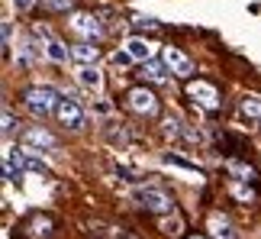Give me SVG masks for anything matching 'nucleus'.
<instances>
[{"label": "nucleus", "mask_w": 261, "mask_h": 239, "mask_svg": "<svg viewBox=\"0 0 261 239\" xmlns=\"http://www.w3.org/2000/svg\"><path fill=\"white\" fill-rule=\"evenodd\" d=\"M58 97H62V94H58L52 84H33V87H26V91H23V104L29 107V113L48 116V113H55Z\"/></svg>", "instance_id": "obj_1"}, {"label": "nucleus", "mask_w": 261, "mask_h": 239, "mask_svg": "<svg viewBox=\"0 0 261 239\" xmlns=\"http://www.w3.org/2000/svg\"><path fill=\"white\" fill-rule=\"evenodd\" d=\"M55 116H58V123L68 126V129H81V126H84V107L77 104L74 97H68V94L58 97V104H55Z\"/></svg>", "instance_id": "obj_2"}, {"label": "nucleus", "mask_w": 261, "mask_h": 239, "mask_svg": "<svg viewBox=\"0 0 261 239\" xmlns=\"http://www.w3.org/2000/svg\"><path fill=\"white\" fill-rule=\"evenodd\" d=\"M136 201L142 204L145 210H152V213H171L174 210V201L165 191H158V187H139V191H136Z\"/></svg>", "instance_id": "obj_3"}, {"label": "nucleus", "mask_w": 261, "mask_h": 239, "mask_svg": "<svg viewBox=\"0 0 261 239\" xmlns=\"http://www.w3.org/2000/svg\"><path fill=\"white\" fill-rule=\"evenodd\" d=\"M187 97H194V104H200L203 110L219 107V91L210 81H187Z\"/></svg>", "instance_id": "obj_4"}, {"label": "nucleus", "mask_w": 261, "mask_h": 239, "mask_svg": "<svg viewBox=\"0 0 261 239\" xmlns=\"http://www.w3.org/2000/svg\"><path fill=\"white\" fill-rule=\"evenodd\" d=\"M126 101H129V107H133L136 113H142V116H155L158 113V101H155V94L148 91V87H133V91L126 94Z\"/></svg>", "instance_id": "obj_5"}, {"label": "nucleus", "mask_w": 261, "mask_h": 239, "mask_svg": "<svg viewBox=\"0 0 261 239\" xmlns=\"http://www.w3.org/2000/svg\"><path fill=\"white\" fill-rule=\"evenodd\" d=\"M162 165L180 172L187 181H203V172H200V165L190 162V158H184V155H177V152H165V155H162Z\"/></svg>", "instance_id": "obj_6"}, {"label": "nucleus", "mask_w": 261, "mask_h": 239, "mask_svg": "<svg viewBox=\"0 0 261 239\" xmlns=\"http://www.w3.org/2000/svg\"><path fill=\"white\" fill-rule=\"evenodd\" d=\"M162 62L171 68V75H177V78H187V75H194V62L180 52V49H174V45H168L165 52H162Z\"/></svg>", "instance_id": "obj_7"}, {"label": "nucleus", "mask_w": 261, "mask_h": 239, "mask_svg": "<svg viewBox=\"0 0 261 239\" xmlns=\"http://www.w3.org/2000/svg\"><path fill=\"white\" fill-rule=\"evenodd\" d=\"M23 149L26 152H42V149H52L55 146V136L48 133V129H42V126H33V129H26L23 133Z\"/></svg>", "instance_id": "obj_8"}, {"label": "nucleus", "mask_w": 261, "mask_h": 239, "mask_svg": "<svg viewBox=\"0 0 261 239\" xmlns=\"http://www.w3.org/2000/svg\"><path fill=\"white\" fill-rule=\"evenodd\" d=\"M36 39H42L45 42V58H52V62H68V55H71V49H65L62 42H58V39L48 33V29H42V26H36Z\"/></svg>", "instance_id": "obj_9"}, {"label": "nucleus", "mask_w": 261, "mask_h": 239, "mask_svg": "<svg viewBox=\"0 0 261 239\" xmlns=\"http://www.w3.org/2000/svg\"><path fill=\"white\" fill-rule=\"evenodd\" d=\"M71 29L77 36H84V39H97L103 33V29H100V19L90 16V13H71Z\"/></svg>", "instance_id": "obj_10"}, {"label": "nucleus", "mask_w": 261, "mask_h": 239, "mask_svg": "<svg viewBox=\"0 0 261 239\" xmlns=\"http://www.w3.org/2000/svg\"><path fill=\"white\" fill-rule=\"evenodd\" d=\"M26 175V162L19 155H13V149H4V178L7 181H19Z\"/></svg>", "instance_id": "obj_11"}, {"label": "nucleus", "mask_w": 261, "mask_h": 239, "mask_svg": "<svg viewBox=\"0 0 261 239\" xmlns=\"http://www.w3.org/2000/svg\"><path fill=\"white\" fill-rule=\"evenodd\" d=\"M77 84L87 87V91H100V84H103V75H100L94 65H81V68H77Z\"/></svg>", "instance_id": "obj_12"}, {"label": "nucleus", "mask_w": 261, "mask_h": 239, "mask_svg": "<svg viewBox=\"0 0 261 239\" xmlns=\"http://www.w3.org/2000/svg\"><path fill=\"white\" fill-rule=\"evenodd\" d=\"M126 52L133 55V62H142V65L152 62V45H148L145 39H136V36L126 39Z\"/></svg>", "instance_id": "obj_13"}, {"label": "nucleus", "mask_w": 261, "mask_h": 239, "mask_svg": "<svg viewBox=\"0 0 261 239\" xmlns=\"http://www.w3.org/2000/svg\"><path fill=\"white\" fill-rule=\"evenodd\" d=\"M210 236H213V239H239L232 233V226H229V220H226V217H219V213L210 217Z\"/></svg>", "instance_id": "obj_14"}, {"label": "nucleus", "mask_w": 261, "mask_h": 239, "mask_svg": "<svg viewBox=\"0 0 261 239\" xmlns=\"http://www.w3.org/2000/svg\"><path fill=\"white\" fill-rule=\"evenodd\" d=\"M71 58H74V62H81V65H94V62H97V49L90 45V42L71 45Z\"/></svg>", "instance_id": "obj_15"}, {"label": "nucleus", "mask_w": 261, "mask_h": 239, "mask_svg": "<svg viewBox=\"0 0 261 239\" xmlns=\"http://www.w3.org/2000/svg\"><path fill=\"white\" fill-rule=\"evenodd\" d=\"M226 172L232 175L236 181H252V178H255V172H252L245 162H226Z\"/></svg>", "instance_id": "obj_16"}, {"label": "nucleus", "mask_w": 261, "mask_h": 239, "mask_svg": "<svg viewBox=\"0 0 261 239\" xmlns=\"http://www.w3.org/2000/svg\"><path fill=\"white\" fill-rule=\"evenodd\" d=\"M145 78L148 81H168V65L165 62H145Z\"/></svg>", "instance_id": "obj_17"}, {"label": "nucleus", "mask_w": 261, "mask_h": 239, "mask_svg": "<svg viewBox=\"0 0 261 239\" xmlns=\"http://www.w3.org/2000/svg\"><path fill=\"white\" fill-rule=\"evenodd\" d=\"M242 113L248 119H261V97H245V101H242Z\"/></svg>", "instance_id": "obj_18"}, {"label": "nucleus", "mask_w": 261, "mask_h": 239, "mask_svg": "<svg viewBox=\"0 0 261 239\" xmlns=\"http://www.w3.org/2000/svg\"><path fill=\"white\" fill-rule=\"evenodd\" d=\"M23 162H26V172H33V175H45V162H42V158H36L33 152H23Z\"/></svg>", "instance_id": "obj_19"}, {"label": "nucleus", "mask_w": 261, "mask_h": 239, "mask_svg": "<svg viewBox=\"0 0 261 239\" xmlns=\"http://www.w3.org/2000/svg\"><path fill=\"white\" fill-rule=\"evenodd\" d=\"M158 226H162V233H168V236H180V230H184V223H180L177 217H165Z\"/></svg>", "instance_id": "obj_20"}, {"label": "nucleus", "mask_w": 261, "mask_h": 239, "mask_svg": "<svg viewBox=\"0 0 261 239\" xmlns=\"http://www.w3.org/2000/svg\"><path fill=\"white\" fill-rule=\"evenodd\" d=\"M16 126H19V123L13 119V113L4 110V136H13V129H16Z\"/></svg>", "instance_id": "obj_21"}, {"label": "nucleus", "mask_w": 261, "mask_h": 239, "mask_svg": "<svg viewBox=\"0 0 261 239\" xmlns=\"http://www.w3.org/2000/svg\"><path fill=\"white\" fill-rule=\"evenodd\" d=\"M129 62H133V55H129L126 49H123V52H116V55H113V65H119V68H123V65H129Z\"/></svg>", "instance_id": "obj_22"}, {"label": "nucleus", "mask_w": 261, "mask_h": 239, "mask_svg": "<svg viewBox=\"0 0 261 239\" xmlns=\"http://www.w3.org/2000/svg\"><path fill=\"white\" fill-rule=\"evenodd\" d=\"M45 7L48 10H68V7H71V0H45Z\"/></svg>", "instance_id": "obj_23"}, {"label": "nucleus", "mask_w": 261, "mask_h": 239, "mask_svg": "<svg viewBox=\"0 0 261 239\" xmlns=\"http://www.w3.org/2000/svg\"><path fill=\"white\" fill-rule=\"evenodd\" d=\"M236 197H239V201H252V187H236Z\"/></svg>", "instance_id": "obj_24"}, {"label": "nucleus", "mask_w": 261, "mask_h": 239, "mask_svg": "<svg viewBox=\"0 0 261 239\" xmlns=\"http://www.w3.org/2000/svg\"><path fill=\"white\" fill-rule=\"evenodd\" d=\"M10 36H13V26L4 19V45H10Z\"/></svg>", "instance_id": "obj_25"}, {"label": "nucleus", "mask_w": 261, "mask_h": 239, "mask_svg": "<svg viewBox=\"0 0 261 239\" xmlns=\"http://www.w3.org/2000/svg\"><path fill=\"white\" fill-rule=\"evenodd\" d=\"M33 4H36V0H13V7H16V10H29Z\"/></svg>", "instance_id": "obj_26"}, {"label": "nucleus", "mask_w": 261, "mask_h": 239, "mask_svg": "<svg viewBox=\"0 0 261 239\" xmlns=\"http://www.w3.org/2000/svg\"><path fill=\"white\" fill-rule=\"evenodd\" d=\"M190 239H210V236H190Z\"/></svg>", "instance_id": "obj_27"}]
</instances>
